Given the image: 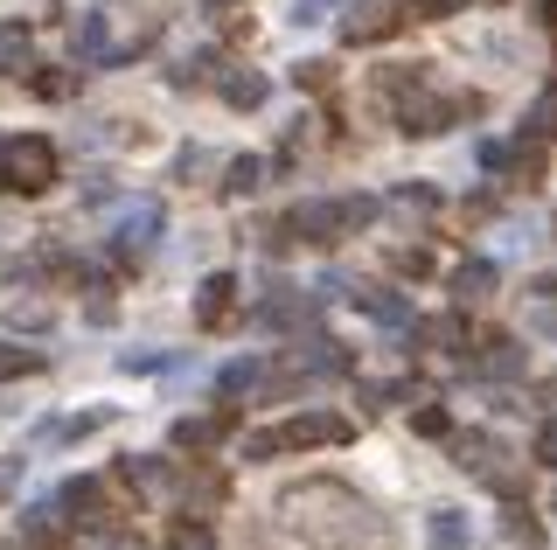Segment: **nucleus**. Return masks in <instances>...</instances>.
<instances>
[{
    "instance_id": "obj_18",
    "label": "nucleus",
    "mask_w": 557,
    "mask_h": 550,
    "mask_svg": "<svg viewBox=\"0 0 557 550\" xmlns=\"http://www.w3.org/2000/svg\"><path fill=\"white\" fill-rule=\"evenodd\" d=\"M258 384H265V363H258V355H237V363H223V376H216L223 398H244V390H258Z\"/></svg>"
},
{
    "instance_id": "obj_6",
    "label": "nucleus",
    "mask_w": 557,
    "mask_h": 550,
    "mask_svg": "<svg viewBox=\"0 0 557 550\" xmlns=\"http://www.w3.org/2000/svg\"><path fill=\"white\" fill-rule=\"evenodd\" d=\"M49 182H57V147H49L42 133H22V140L8 147V182H0V188H22V196H42Z\"/></svg>"
},
{
    "instance_id": "obj_14",
    "label": "nucleus",
    "mask_w": 557,
    "mask_h": 550,
    "mask_svg": "<svg viewBox=\"0 0 557 550\" xmlns=\"http://www.w3.org/2000/svg\"><path fill=\"white\" fill-rule=\"evenodd\" d=\"M63 509H77V523H104V480L77 474V480L63 488Z\"/></svg>"
},
{
    "instance_id": "obj_37",
    "label": "nucleus",
    "mask_w": 557,
    "mask_h": 550,
    "mask_svg": "<svg viewBox=\"0 0 557 550\" xmlns=\"http://www.w3.org/2000/svg\"><path fill=\"white\" fill-rule=\"evenodd\" d=\"M119 550H147V543H119Z\"/></svg>"
},
{
    "instance_id": "obj_5",
    "label": "nucleus",
    "mask_w": 557,
    "mask_h": 550,
    "mask_svg": "<svg viewBox=\"0 0 557 550\" xmlns=\"http://www.w3.org/2000/svg\"><path fill=\"white\" fill-rule=\"evenodd\" d=\"M397 91H405V105H397V126H405V133H446L453 118L474 112V98H432L425 77H411V84L397 77Z\"/></svg>"
},
{
    "instance_id": "obj_15",
    "label": "nucleus",
    "mask_w": 557,
    "mask_h": 550,
    "mask_svg": "<svg viewBox=\"0 0 557 550\" xmlns=\"http://www.w3.org/2000/svg\"><path fill=\"white\" fill-rule=\"evenodd\" d=\"M22 537H28V543H63V502L22 509Z\"/></svg>"
},
{
    "instance_id": "obj_16",
    "label": "nucleus",
    "mask_w": 557,
    "mask_h": 550,
    "mask_svg": "<svg viewBox=\"0 0 557 550\" xmlns=\"http://www.w3.org/2000/svg\"><path fill=\"white\" fill-rule=\"evenodd\" d=\"M28 57H35L28 28H22V22H0V77H22V71H28Z\"/></svg>"
},
{
    "instance_id": "obj_2",
    "label": "nucleus",
    "mask_w": 557,
    "mask_h": 550,
    "mask_svg": "<svg viewBox=\"0 0 557 550\" xmlns=\"http://www.w3.org/2000/svg\"><path fill=\"white\" fill-rule=\"evenodd\" d=\"M376 216V196H342V202H300V210L286 216L293 237H307V245H335V237L362 230V223Z\"/></svg>"
},
{
    "instance_id": "obj_25",
    "label": "nucleus",
    "mask_w": 557,
    "mask_h": 550,
    "mask_svg": "<svg viewBox=\"0 0 557 550\" xmlns=\"http://www.w3.org/2000/svg\"><path fill=\"white\" fill-rule=\"evenodd\" d=\"M126 480H139V488H153V495H161V488H168V460L139 453V460H126Z\"/></svg>"
},
{
    "instance_id": "obj_22",
    "label": "nucleus",
    "mask_w": 557,
    "mask_h": 550,
    "mask_svg": "<svg viewBox=\"0 0 557 550\" xmlns=\"http://www.w3.org/2000/svg\"><path fill=\"white\" fill-rule=\"evenodd\" d=\"M42 370V349H14V341H0V384H14V376Z\"/></svg>"
},
{
    "instance_id": "obj_12",
    "label": "nucleus",
    "mask_w": 557,
    "mask_h": 550,
    "mask_svg": "<svg viewBox=\"0 0 557 550\" xmlns=\"http://www.w3.org/2000/svg\"><path fill=\"white\" fill-rule=\"evenodd\" d=\"M453 293H460V307L487 300L495 293V265H487V258H460V265H453Z\"/></svg>"
},
{
    "instance_id": "obj_33",
    "label": "nucleus",
    "mask_w": 557,
    "mask_h": 550,
    "mask_svg": "<svg viewBox=\"0 0 557 550\" xmlns=\"http://www.w3.org/2000/svg\"><path fill=\"white\" fill-rule=\"evenodd\" d=\"M509 161H516V153H509V147H495V140H487V147H481V167H487V175H502V167H509Z\"/></svg>"
},
{
    "instance_id": "obj_36",
    "label": "nucleus",
    "mask_w": 557,
    "mask_h": 550,
    "mask_svg": "<svg viewBox=\"0 0 557 550\" xmlns=\"http://www.w3.org/2000/svg\"><path fill=\"white\" fill-rule=\"evenodd\" d=\"M8 147H14V140H0V182H8Z\"/></svg>"
},
{
    "instance_id": "obj_29",
    "label": "nucleus",
    "mask_w": 557,
    "mask_h": 550,
    "mask_svg": "<svg viewBox=\"0 0 557 550\" xmlns=\"http://www.w3.org/2000/svg\"><path fill=\"white\" fill-rule=\"evenodd\" d=\"M411 425H418L425 439H446V411H440V404H418V411H411Z\"/></svg>"
},
{
    "instance_id": "obj_3",
    "label": "nucleus",
    "mask_w": 557,
    "mask_h": 550,
    "mask_svg": "<svg viewBox=\"0 0 557 550\" xmlns=\"http://www.w3.org/2000/svg\"><path fill=\"white\" fill-rule=\"evenodd\" d=\"M432 0H356V14L342 22V42L348 49H362V42H383V36H397L405 22H418Z\"/></svg>"
},
{
    "instance_id": "obj_7",
    "label": "nucleus",
    "mask_w": 557,
    "mask_h": 550,
    "mask_svg": "<svg viewBox=\"0 0 557 550\" xmlns=\"http://www.w3.org/2000/svg\"><path fill=\"white\" fill-rule=\"evenodd\" d=\"M161 223H168V216H161V202L147 196V202H133V210L119 216V237H112V245L126 251V258H139V251H153V237H161Z\"/></svg>"
},
{
    "instance_id": "obj_27",
    "label": "nucleus",
    "mask_w": 557,
    "mask_h": 550,
    "mask_svg": "<svg viewBox=\"0 0 557 550\" xmlns=\"http://www.w3.org/2000/svg\"><path fill=\"white\" fill-rule=\"evenodd\" d=\"M509 537H516V543H544V523H536V515L516 502V509H509Z\"/></svg>"
},
{
    "instance_id": "obj_20",
    "label": "nucleus",
    "mask_w": 557,
    "mask_h": 550,
    "mask_svg": "<svg viewBox=\"0 0 557 550\" xmlns=\"http://www.w3.org/2000/svg\"><path fill=\"white\" fill-rule=\"evenodd\" d=\"M265 91H272V84L258 77V71H231V77H223V98H231V105H244V112L265 105Z\"/></svg>"
},
{
    "instance_id": "obj_19",
    "label": "nucleus",
    "mask_w": 557,
    "mask_h": 550,
    "mask_svg": "<svg viewBox=\"0 0 557 550\" xmlns=\"http://www.w3.org/2000/svg\"><path fill=\"white\" fill-rule=\"evenodd\" d=\"M216 439H223V418H182L174 425V446H182V453H209Z\"/></svg>"
},
{
    "instance_id": "obj_4",
    "label": "nucleus",
    "mask_w": 557,
    "mask_h": 550,
    "mask_svg": "<svg viewBox=\"0 0 557 550\" xmlns=\"http://www.w3.org/2000/svg\"><path fill=\"white\" fill-rule=\"evenodd\" d=\"M133 49H139V36H119L112 8H91L77 22V63H84V71H112V63H126Z\"/></svg>"
},
{
    "instance_id": "obj_32",
    "label": "nucleus",
    "mask_w": 557,
    "mask_h": 550,
    "mask_svg": "<svg viewBox=\"0 0 557 550\" xmlns=\"http://www.w3.org/2000/svg\"><path fill=\"white\" fill-rule=\"evenodd\" d=\"M391 265H397V272H411V279H425V272H432V258H425V251H397Z\"/></svg>"
},
{
    "instance_id": "obj_8",
    "label": "nucleus",
    "mask_w": 557,
    "mask_h": 550,
    "mask_svg": "<svg viewBox=\"0 0 557 550\" xmlns=\"http://www.w3.org/2000/svg\"><path fill=\"white\" fill-rule=\"evenodd\" d=\"M231 300H237V279L231 272H209V279L196 286V321L202 328H223V321H231Z\"/></svg>"
},
{
    "instance_id": "obj_30",
    "label": "nucleus",
    "mask_w": 557,
    "mask_h": 550,
    "mask_svg": "<svg viewBox=\"0 0 557 550\" xmlns=\"http://www.w3.org/2000/svg\"><path fill=\"white\" fill-rule=\"evenodd\" d=\"M536 460H544V467H557V418L550 425H536V446H530Z\"/></svg>"
},
{
    "instance_id": "obj_1",
    "label": "nucleus",
    "mask_w": 557,
    "mask_h": 550,
    "mask_svg": "<svg viewBox=\"0 0 557 550\" xmlns=\"http://www.w3.org/2000/svg\"><path fill=\"white\" fill-rule=\"evenodd\" d=\"M348 418L342 411H300V418H278L265 433H244V460H278V453H300V446H342Z\"/></svg>"
},
{
    "instance_id": "obj_17",
    "label": "nucleus",
    "mask_w": 557,
    "mask_h": 550,
    "mask_svg": "<svg viewBox=\"0 0 557 550\" xmlns=\"http://www.w3.org/2000/svg\"><path fill=\"white\" fill-rule=\"evenodd\" d=\"M522 363H530V355H522L516 341H487L474 355V376H522Z\"/></svg>"
},
{
    "instance_id": "obj_9",
    "label": "nucleus",
    "mask_w": 557,
    "mask_h": 550,
    "mask_svg": "<svg viewBox=\"0 0 557 550\" xmlns=\"http://www.w3.org/2000/svg\"><path fill=\"white\" fill-rule=\"evenodd\" d=\"M348 300H356L370 321H383V328H418V321H411V300L383 293V286H348Z\"/></svg>"
},
{
    "instance_id": "obj_11",
    "label": "nucleus",
    "mask_w": 557,
    "mask_h": 550,
    "mask_svg": "<svg viewBox=\"0 0 557 550\" xmlns=\"http://www.w3.org/2000/svg\"><path fill=\"white\" fill-rule=\"evenodd\" d=\"M453 460H460L467 474H487V480H495V460H502V446L487 439V433H460V439H453Z\"/></svg>"
},
{
    "instance_id": "obj_13",
    "label": "nucleus",
    "mask_w": 557,
    "mask_h": 550,
    "mask_svg": "<svg viewBox=\"0 0 557 550\" xmlns=\"http://www.w3.org/2000/svg\"><path fill=\"white\" fill-rule=\"evenodd\" d=\"M293 363H300V370H313V376H342V370H356V363L342 355V341H327V335H313L307 349L293 355Z\"/></svg>"
},
{
    "instance_id": "obj_34",
    "label": "nucleus",
    "mask_w": 557,
    "mask_h": 550,
    "mask_svg": "<svg viewBox=\"0 0 557 550\" xmlns=\"http://www.w3.org/2000/svg\"><path fill=\"white\" fill-rule=\"evenodd\" d=\"M327 71H335V63H300V84H307V91H321Z\"/></svg>"
},
{
    "instance_id": "obj_10",
    "label": "nucleus",
    "mask_w": 557,
    "mask_h": 550,
    "mask_svg": "<svg viewBox=\"0 0 557 550\" xmlns=\"http://www.w3.org/2000/svg\"><path fill=\"white\" fill-rule=\"evenodd\" d=\"M411 335H418V341H432L440 355H467V321H460V314H432V321H418Z\"/></svg>"
},
{
    "instance_id": "obj_35",
    "label": "nucleus",
    "mask_w": 557,
    "mask_h": 550,
    "mask_svg": "<svg viewBox=\"0 0 557 550\" xmlns=\"http://www.w3.org/2000/svg\"><path fill=\"white\" fill-rule=\"evenodd\" d=\"M536 328H544V335H557V307H544V314H536Z\"/></svg>"
},
{
    "instance_id": "obj_31",
    "label": "nucleus",
    "mask_w": 557,
    "mask_h": 550,
    "mask_svg": "<svg viewBox=\"0 0 557 550\" xmlns=\"http://www.w3.org/2000/svg\"><path fill=\"white\" fill-rule=\"evenodd\" d=\"M397 202H405V210H432V202H440V196H432L425 182H405V188H397Z\"/></svg>"
},
{
    "instance_id": "obj_24",
    "label": "nucleus",
    "mask_w": 557,
    "mask_h": 550,
    "mask_svg": "<svg viewBox=\"0 0 557 550\" xmlns=\"http://www.w3.org/2000/svg\"><path fill=\"white\" fill-rule=\"evenodd\" d=\"M530 140H557V84L530 105Z\"/></svg>"
},
{
    "instance_id": "obj_21",
    "label": "nucleus",
    "mask_w": 557,
    "mask_h": 550,
    "mask_svg": "<svg viewBox=\"0 0 557 550\" xmlns=\"http://www.w3.org/2000/svg\"><path fill=\"white\" fill-rule=\"evenodd\" d=\"M258 175H265V161H258V153H237V161L223 167V188H231V196H251Z\"/></svg>"
},
{
    "instance_id": "obj_26",
    "label": "nucleus",
    "mask_w": 557,
    "mask_h": 550,
    "mask_svg": "<svg viewBox=\"0 0 557 550\" xmlns=\"http://www.w3.org/2000/svg\"><path fill=\"white\" fill-rule=\"evenodd\" d=\"M335 8H356V0H293V22H300V28H313V22H327Z\"/></svg>"
},
{
    "instance_id": "obj_28",
    "label": "nucleus",
    "mask_w": 557,
    "mask_h": 550,
    "mask_svg": "<svg viewBox=\"0 0 557 550\" xmlns=\"http://www.w3.org/2000/svg\"><path fill=\"white\" fill-rule=\"evenodd\" d=\"M168 550H216V537H209L202 523H182V529L168 537Z\"/></svg>"
},
{
    "instance_id": "obj_23",
    "label": "nucleus",
    "mask_w": 557,
    "mask_h": 550,
    "mask_svg": "<svg viewBox=\"0 0 557 550\" xmlns=\"http://www.w3.org/2000/svg\"><path fill=\"white\" fill-rule=\"evenodd\" d=\"M432 543H440V550H460L467 543V515L460 509H440V515H432Z\"/></svg>"
}]
</instances>
